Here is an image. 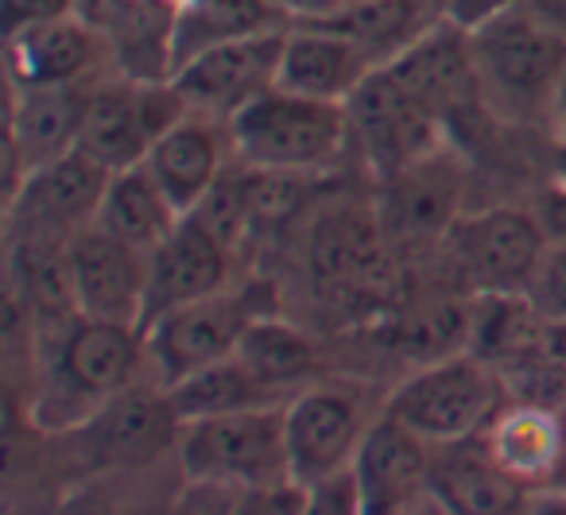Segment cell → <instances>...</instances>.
Instances as JSON below:
<instances>
[{
  "mask_svg": "<svg viewBox=\"0 0 566 515\" xmlns=\"http://www.w3.org/2000/svg\"><path fill=\"white\" fill-rule=\"evenodd\" d=\"M55 345L48 353L43 388L32 403V422L48 434H71L94 419L109 399L144 383L148 337L140 326L74 318L51 329Z\"/></svg>",
  "mask_w": 566,
  "mask_h": 515,
  "instance_id": "1",
  "label": "cell"
},
{
  "mask_svg": "<svg viewBox=\"0 0 566 515\" xmlns=\"http://www.w3.org/2000/svg\"><path fill=\"white\" fill-rule=\"evenodd\" d=\"M237 167L272 175H326L349 148V109L272 86L229 120Z\"/></svg>",
  "mask_w": 566,
  "mask_h": 515,
  "instance_id": "2",
  "label": "cell"
},
{
  "mask_svg": "<svg viewBox=\"0 0 566 515\" xmlns=\"http://www.w3.org/2000/svg\"><path fill=\"white\" fill-rule=\"evenodd\" d=\"M481 97L493 117L543 133L551 97L566 74V40L512 4L485 28L470 32Z\"/></svg>",
  "mask_w": 566,
  "mask_h": 515,
  "instance_id": "3",
  "label": "cell"
},
{
  "mask_svg": "<svg viewBox=\"0 0 566 515\" xmlns=\"http://www.w3.org/2000/svg\"><path fill=\"white\" fill-rule=\"evenodd\" d=\"M509 403V383L473 353L427 360L385 396V414L427 445H458L481 438L493 414Z\"/></svg>",
  "mask_w": 566,
  "mask_h": 515,
  "instance_id": "4",
  "label": "cell"
},
{
  "mask_svg": "<svg viewBox=\"0 0 566 515\" xmlns=\"http://www.w3.org/2000/svg\"><path fill=\"white\" fill-rule=\"evenodd\" d=\"M175 465L187 484H210V488L292 484L283 407H256V411L182 422Z\"/></svg>",
  "mask_w": 566,
  "mask_h": 515,
  "instance_id": "5",
  "label": "cell"
},
{
  "mask_svg": "<svg viewBox=\"0 0 566 515\" xmlns=\"http://www.w3.org/2000/svg\"><path fill=\"white\" fill-rule=\"evenodd\" d=\"M71 458L86 476L151 473L175 461L182 442V414L164 383H136L102 407L78 430L63 434Z\"/></svg>",
  "mask_w": 566,
  "mask_h": 515,
  "instance_id": "6",
  "label": "cell"
},
{
  "mask_svg": "<svg viewBox=\"0 0 566 515\" xmlns=\"http://www.w3.org/2000/svg\"><path fill=\"white\" fill-rule=\"evenodd\" d=\"M264 314L280 311H275V298L268 295V287H260V283L218 291L210 298H198V303H187L179 311L159 314L156 322L144 326L151 380L164 383V388H175V383L190 380L202 368L229 360L241 349L252 322L264 318Z\"/></svg>",
  "mask_w": 566,
  "mask_h": 515,
  "instance_id": "7",
  "label": "cell"
},
{
  "mask_svg": "<svg viewBox=\"0 0 566 515\" xmlns=\"http://www.w3.org/2000/svg\"><path fill=\"white\" fill-rule=\"evenodd\" d=\"M439 244L465 298L527 295L551 249V237L532 206H493L462 213Z\"/></svg>",
  "mask_w": 566,
  "mask_h": 515,
  "instance_id": "8",
  "label": "cell"
},
{
  "mask_svg": "<svg viewBox=\"0 0 566 515\" xmlns=\"http://www.w3.org/2000/svg\"><path fill=\"white\" fill-rule=\"evenodd\" d=\"M380 414L385 407L373 411L369 391L354 380L307 383L300 396L283 403L292 481L311 492L318 484L346 476Z\"/></svg>",
  "mask_w": 566,
  "mask_h": 515,
  "instance_id": "9",
  "label": "cell"
},
{
  "mask_svg": "<svg viewBox=\"0 0 566 515\" xmlns=\"http://www.w3.org/2000/svg\"><path fill=\"white\" fill-rule=\"evenodd\" d=\"M346 109L349 128H354V148L361 151L365 167L377 175V182L454 148L450 128L423 102H416L388 66H377L369 74V82L349 97Z\"/></svg>",
  "mask_w": 566,
  "mask_h": 515,
  "instance_id": "10",
  "label": "cell"
},
{
  "mask_svg": "<svg viewBox=\"0 0 566 515\" xmlns=\"http://www.w3.org/2000/svg\"><path fill=\"white\" fill-rule=\"evenodd\" d=\"M187 113L190 109L175 82H133L109 74L90 90L78 151L97 159L105 171H125V167L144 164L151 144L171 125H179Z\"/></svg>",
  "mask_w": 566,
  "mask_h": 515,
  "instance_id": "11",
  "label": "cell"
},
{
  "mask_svg": "<svg viewBox=\"0 0 566 515\" xmlns=\"http://www.w3.org/2000/svg\"><path fill=\"white\" fill-rule=\"evenodd\" d=\"M388 229L377 206L334 202L311 218L307 229V272L323 295L373 298L388 291Z\"/></svg>",
  "mask_w": 566,
  "mask_h": 515,
  "instance_id": "12",
  "label": "cell"
},
{
  "mask_svg": "<svg viewBox=\"0 0 566 515\" xmlns=\"http://www.w3.org/2000/svg\"><path fill=\"white\" fill-rule=\"evenodd\" d=\"M109 175L113 171H105L86 151H71L32 171L17 195H9V241L71 244L97 225Z\"/></svg>",
  "mask_w": 566,
  "mask_h": 515,
  "instance_id": "13",
  "label": "cell"
},
{
  "mask_svg": "<svg viewBox=\"0 0 566 515\" xmlns=\"http://www.w3.org/2000/svg\"><path fill=\"white\" fill-rule=\"evenodd\" d=\"M283 43H287V28L221 43V48H210L190 63H182L171 82L190 113L229 125L244 105H252L275 86Z\"/></svg>",
  "mask_w": 566,
  "mask_h": 515,
  "instance_id": "14",
  "label": "cell"
},
{
  "mask_svg": "<svg viewBox=\"0 0 566 515\" xmlns=\"http://www.w3.org/2000/svg\"><path fill=\"white\" fill-rule=\"evenodd\" d=\"M151 252H140L102 229H86L71 241V280L78 318L140 326L148 314Z\"/></svg>",
  "mask_w": 566,
  "mask_h": 515,
  "instance_id": "15",
  "label": "cell"
},
{
  "mask_svg": "<svg viewBox=\"0 0 566 515\" xmlns=\"http://www.w3.org/2000/svg\"><path fill=\"white\" fill-rule=\"evenodd\" d=\"M78 17L102 40L105 55H109V71L117 78H175L179 9L171 0H78Z\"/></svg>",
  "mask_w": 566,
  "mask_h": 515,
  "instance_id": "16",
  "label": "cell"
},
{
  "mask_svg": "<svg viewBox=\"0 0 566 515\" xmlns=\"http://www.w3.org/2000/svg\"><path fill=\"white\" fill-rule=\"evenodd\" d=\"M349 476H354L361 515H408L411 507L431 500L434 445H427L408 427L380 414Z\"/></svg>",
  "mask_w": 566,
  "mask_h": 515,
  "instance_id": "17",
  "label": "cell"
},
{
  "mask_svg": "<svg viewBox=\"0 0 566 515\" xmlns=\"http://www.w3.org/2000/svg\"><path fill=\"white\" fill-rule=\"evenodd\" d=\"M403 90L416 102H423L454 136V125L470 113L485 109L481 97L478 66H473V43L470 32H458L450 24H439L419 43H411L400 59L388 63Z\"/></svg>",
  "mask_w": 566,
  "mask_h": 515,
  "instance_id": "18",
  "label": "cell"
},
{
  "mask_svg": "<svg viewBox=\"0 0 566 515\" xmlns=\"http://www.w3.org/2000/svg\"><path fill=\"white\" fill-rule=\"evenodd\" d=\"M4 55H9L12 90L94 86V82L113 74L102 40H97L94 28L78 12L9 35Z\"/></svg>",
  "mask_w": 566,
  "mask_h": 515,
  "instance_id": "19",
  "label": "cell"
},
{
  "mask_svg": "<svg viewBox=\"0 0 566 515\" xmlns=\"http://www.w3.org/2000/svg\"><path fill=\"white\" fill-rule=\"evenodd\" d=\"M233 260L237 252L206 221L182 218L179 229L151 252L144 326L167 311H179L187 303L229 291L233 287Z\"/></svg>",
  "mask_w": 566,
  "mask_h": 515,
  "instance_id": "20",
  "label": "cell"
},
{
  "mask_svg": "<svg viewBox=\"0 0 566 515\" xmlns=\"http://www.w3.org/2000/svg\"><path fill=\"white\" fill-rule=\"evenodd\" d=\"M171 206L190 218L206 198L218 190V182L237 167L229 125H218L210 117L187 113L179 125H171L144 159Z\"/></svg>",
  "mask_w": 566,
  "mask_h": 515,
  "instance_id": "21",
  "label": "cell"
},
{
  "mask_svg": "<svg viewBox=\"0 0 566 515\" xmlns=\"http://www.w3.org/2000/svg\"><path fill=\"white\" fill-rule=\"evenodd\" d=\"M90 90L94 86H66V90H12L9 109V195L40 167L78 151L82 125H86Z\"/></svg>",
  "mask_w": 566,
  "mask_h": 515,
  "instance_id": "22",
  "label": "cell"
},
{
  "mask_svg": "<svg viewBox=\"0 0 566 515\" xmlns=\"http://www.w3.org/2000/svg\"><path fill=\"white\" fill-rule=\"evenodd\" d=\"M385 202L377 206L388 237L403 241H442L462 218V159L454 148L408 167L380 182Z\"/></svg>",
  "mask_w": 566,
  "mask_h": 515,
  "instance_id": "23",
  "label": "cell"
},
{
  "mask_svg": "<svg viewBox=\"0 0 566 515\" xmlns=\"http://www.w3.org/2000/svg\"><path fill=\"white\" fill-rule=\"evenodd\" d=\"M377 71L373 55L338 28H287L275 86L315 102L349 105V97Z\"/></svg>",
  "mask_w": 566,
  "mask_h": 515,
  "instance_id": "24",
  "label": "cell"
},
{
  "mask_svg": "<svg viewBox=\"0 0 566 515\" xmlns=\"http://www.w3.org/2000/svg\"><path fill=\"white\" fill-rule=\"evenodd\" d=\"M485 453L524 488H551L566 473L563 414L524 399H509L481 430Z\"/></svg>",
  "mask_w": 566,
  "mask_h": 515,
  "instance_id": "25",
  "label": "cell"
},
{
  "mask_svg": "<svg viewBox=\"0 0 566 515\" xmlns=\"http://www.w3.org/2000/svg\"><path fill=\"white\" fill-rule=\"evenodd\" d=\"M431 496L454 515H524L532 488L504 473L473 438L434 450Z\"/></svg>",
  "mask_w": 566,
  "mask_h": 515,
  "instance_id": "26",
  "label": "cell"
},
{
  "mask_svg": "<svg viewBox=\"0 0 566 515\" xmlns=\"http://www.w3.org/2000/svg\"><path fill=\"white\" fill-rule=\"evenodd\" d=\"M465 353L493 365L501 376H512L551 353V322L527 295H473Z\"/></svg>",
  "mask_w": 566,
  "mask_h": 515,
  "instance_id": "27",
  "label": "cell"
},
{
  "mask_svg": "<svg viewBox=\"0 0 566 515\" xmlns=\"http://www.w3.org/2000/svg\"><path fill=\"white\" fill-rule=\"evenodd\" d=\"M182 213L171 206L156 175L144 164L125 167V171L109 175V187L102 198V213H97V229L117 241L133 244L140 252H156L167 237L179 229Z\"/></svg>",
  "mask_w": 566,
  "mask_h": 515,
  "instance_id": "28",
  "label": "cell"
},
{
  "mask_svg": "<svg viewBox=\"0 0 566 515\" xmlns=\"http://www.w3.org/2000/svg\"><path fill=\"white\" fill-rule=\"evenodd\" d=\"M237 357L283 403L318 380V345L280 314H264L252 322Z\"/></svg>",
  "mask_w": 566,
  "mask_h": 515,
  "instance_id": "29",
  "label": "cell"
},
{
  "mask_svg": "<svg viewBox=\"0 0 566 515\" xmlns=\"http://www.w3.org/2000/svg\"><path fill=\"white\" fill-rule=\"evenodd\" d=\"M12 295L24 303L28 318H35L43 329H59L78 318L71 244L12 241Z\"/></svg>",
  "mask_w": 566,
  "mask_h": 515,
  "instance_id": "30",
  "label": "cell"
},
{
  "mask_svg": "<svg viewBox=\"0 0 566 515\" xmlns=\"http://www.w3.org/2000/svg\"><path fill=\"white\" fill-rule=\"evenodd\" d=\"M439 24L442 17L434 0H354L346 17L334 20L331 28L361 43L377 66H388Z\"/></svg>",
  "mask_w": 566,
  "mask_h": 515,
  "instance_id": "31",
  "label": "cell"
},
{
  "mask_svg": "<svg viewBox=\"0 0 566 515\" xmlns=\"http://www.w3.org/2000/svg\"><path fill=\"white\" fill-rule=\"evenodd\" d=\"M275 28H287L272 9L268 0H202V4H190L179 9V28H175V71L182 63H190L195 55L221 43L249 40L260 32H275Z\"/></svg>",
  "mask_w": 566,
  "mask_h": 515,
  "instance_id": "32",
  "label": "cell"
},
{
  "mask_svg": "<svg viewBox=\"0 0 566 515\" xmlns=\"http://www.w3.org/2000/svg\"><path fill=\"white\" fill-rule=\"evenodd\" d=\"M171 403L182 414V422L195 419H218V414H237V411H256V407H283V399H275L249 368L241 365V357H229L221 365H210L202 372H195L190 380L175 383Z\"/></svg>",
  "mask_w": 566,
  "mask_h": 515,
  "instance_id": "33",
  "label": "cell"
},
{
  "mask_svg": "<svg viewBox=\"0 0 566 515\" xmlns=\"http://www.w3.org/2000/svg\"><path fill=\"white\" fill-rule=\"evenodd\" d=\"M156 473V469H151ZM151 473H113V476H86L71 496L59 504L55 515H179L182 488L159 492Z\"/></svg>",
  "mask_w": 566,
  "mask_h": 515,
  "instance_id": "34",
  "label": "cell"
},
{
  "mask_svg": "<svg viewBox=\"0 0 566 515\" xmlns=\"http://www.w3.org/2000/svg\"><path fill=\"white\" fill-rule=\"evenodd\" d=\"M307 488L303 484H268V488H210L187 484L179 515H303Z\"/></svg>",
  "mask_w": 566,
  "mask_h": 515,
  "instance_id": "35",
  "label": "cell"
},
{
  "mask_svg": "<svg viewBox=\"0 0 566 515\" xmlns=\"http://www.w3.org/2000/svg\"><path fill=\"white\" fill-rule=\"evenodd\" d=\"M527 298L551 326H566V244L547 249L532 287H527Z\"/></svg>",
  "mask_w": 566,
  "mask_h": 515,
  "instance_id": "36",
  "label": "cell"
},
{
  "mask_svg": "<svg viewBox=\"0 0 566 515\" xmlns=\"http://www.w3.org/2000/svg\"><path fill=\"white\" fill-rule=\"evenodd\" d=\"M354 0H268V9L287 28H326L346 17Z\"/></svg>",
  "mask_w": 566,
  "mask_h": 515,
  "instance_id": "37",
  "label": "cell"
},
{
  "mask_svg": "<svg viewBox=\"0 0 566 515\" xmlns=\"http://www.w3.org/2000/svg\"><path fill=\"white\" fill-rule=\"evenodd\" d=\"M71 12H78V0H4V35L51 24V20H63Z\"/></svg>",
  "mask_w": 566,
  "mask_h": 515,
  "instance_id": "38",
  "label": "cell"
},
{
  "mask_svg": "<svg viewBox=\"0 0 566 515\" xmlns=\"http://www.w3.org/2000/svg\"><path fill=\"white\" fill-rule=\"evenodd\" d=\"M516 0H434L442 24L458 28V32H478L489 20H496L501 12H509Z\"/></svg>",
  "mask_w": 566,
  "mask_h": 515,
  "instance_id": "39",
  "label": "cell"
},
{
  "mask_svg": "<svg viewBox=\"0 0 566 515\" xmlns=\"http://www.w3.org/2000/svg\"><path fill=\"white\" fill-rule=\"evenodd\" d=\"M303 515H361L354 492V476H338V481H326L318 488L307 492V512Z\"/></svg>",
  "mask_w": 566,
  "mask_h": 515,
  "instance_id": "40",
  "label": "cell"
},
{
  "mask_svg": "<svg viewBox=\"0 0 566 515\" xmlns=\"http://www.w3.org/2000/svg\"><path fill=\"white\" fill-rule=\"evenodd\" d=\"M535 218H539V225L547 229L551 244H566V182H551L547 190H539L532 202Z\"/></svg>",
  "mask_w": 566,
  "mask_h": 515,
  "instance_id": "41",
  "label": "cell"
},
{
  "mask_svg": "<svg viewBox=\"0 0 566 515\" xmlns=\"http://www.w3.org/2000/svg\"><path fill=\"white\" fill-rule=\"evenodd\" d=\"M543 136H547V144H551V156H555L558 179H566V74H563V82H558L555 97H551Z\"/></svg>",
  "mask_w": 566,
  "mask_h": 515,
  "instance_id": "42",
  "label": "cell"
},
{
  "mask_svg": "<svg viewBox=\"0 0 566 515\" xmlns=\"http://www.w3.org/2000/svg\"><path fill=\"white\" fill-rule=\"evenodd\" d=\"M516 9L566 40V0H516Z\"/></svg>",
  "mask_w": 566,
  "mask_h": 515,
  "instance_id": "43",
  "label": "cell"
},
{
  "mask_svg": "<svg viewBox=\"0 0 566 515\" xmlns=\"http://www.w3.org/2000/svg\"><path fill=\"white\" fill-rule=\"evenodd\" d=\"M524 515H566V488L563 484H551V488H535L527 500Z\"/></svg>",
  "mask_w": 566,
  "mask_h": 515,
  "instance_id": "44",
  "label": "cell"
},
{
  "mask_svg": "<svg viewBox=\"0 0 566 515\" xmlns=\"http://www.w3.org/2000/svg\"><path fill=\"white\" fill-rule=\"evenodd\" d=\"M408 515H454V512H447V507H442L439 504V500H423V504H419V507H411V512Z\"/></svg>",
  "mask_w": 566,
  "mask_h": 515,
  "instance_id": "45",
  "label": "cell"
},
{
  "mask_svg": "<svg viewBox=\"0 0 566 515\" xmlns=\"http://www.w3.org/2000/svg\"><path fill=\"white\" fill-rule=\"evenodd\" d=\"M175 9H190V4H202V0H171Z\"/></svg>",
  "mask_w": 566,
  "mask_h": 515,
  "instance_id": "46",
  "label": "cell"
},
{
  "mask_svg": "<svg viewBox=\"0 0 566 515\" xmlns=\"http://www.w3.org/2000/svg\"><path fill=\"white\" fill-rule=\"evenodd\" d=\"M558 414H563V434H566V407H563V411H558Z\"/></svg>",
  "mask_w": 566,
  "mask_h": 515,
  "instance_id": "47",
  "label": "cell"
},
{
  "mask_svg": "<svg viewBox=\"0 0 566 515\" xmlns=\"http://www.w3.org/2000/svg\"><path fill=\"white\" fill-rule=\"evenodd\" d=\"M563 182H566V179H563Z\"/></svg>",
  "mask_w": 566,
  "mask_h": 515,
  "instance_id": "48",
  "label": "cell"
}]
</instances>
